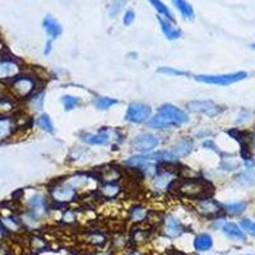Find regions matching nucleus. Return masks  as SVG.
I'll return each mask as SVG.
<instances>
[{"label": "nucleus", "instance_id": "obj_11", "mask_svg": "<svg viewBox=\"0 0 255 255\" xmlns=\"http://www.w3.org/2000/svg\"><path fill=\"white\" fill-rule=\"evenodd\" d=\"M186 108L190 113L195 114H204V115L209 116V118H215V116L220 115L223 111L221 106L215 104L213 101L209 100H195V101H190L186 104Z\"/></svg>", "mask_w": 255, "mask_h": 255}, {"label": "nucleus", "instance_id": "obj_13", "mask_svg": "<svg viewBox=\"0 0 255 255\" xmlns=\"http://www.w3.org/2000/svg\"><path fill=\"white\" fill-rule=\"evenodd\" d=\"M158 114L167 116L168 119H171L172 122L176 123L179 127L180 125L188 124V123L190 122V118H189V115L185 113V111L176 108L175 105H171V104L162 105V106L158 109Z\"/></svg>", "mask_w": 255, "mask_h": 255}, {"label": "nucleus", "instance_id": "obj_32", "mask_svg": "<svg viewBox=\"0 0 255 255\" xmlns=\"http://www.w3.org/2000/svg\"><path fill=\"white\" fill-rule=\"evenodd\" d=\"M223 207V211L230 213V215H241L245 209H247V203L245 202H236V203H229L225 204Z\"/></svg>", "mask_w": 255, "mask_h": 255}, {"label": "nucleus", "instance_id": "obj_10", "mask_svg": "<svg viewBox=\"0 0 255 255\" xmlns=\"http://www.w3.org/2000/svg\"><path fill=\"white\" fill-rule=\"evenodd\" d=\"M159 144V138L156 134L142 133L131 140V148L138 153H149Z\"/></svg>", "mask_w": 255, "mask_h": 255}, {"label": "nucleus", "instance_id": "obj_27", "mask_svg": "<svg viewBox=\"0 0 255 255\" xmlns=\"http://www.w3.org/2000/svg\"><path fill=\"white\" fill-rule=\"evenodd\" d=\"M118 104H120L119 100L113 99V97H95L93 99V106L99 110H109Z\"/></svg>", "mask_w": 255, "mask_h": 255}, {"label": "nucleus", "instance_id": "obj_1", "mask_svg": "<svg viewBox=\"0 0 255 255\" xmlns=\"http://www.w3.org/2000/svg\"><path fill=\"white\" fill-rule=\"evenodd\" d=\"M38 78L31 74H19L8 83L9 96L17 101H24L38 92Z\"/></svg>", "mask_w": 255, "mask_h": 255}, {"label": "nucleus", "instance_id": "obj_44", "mask_svg": "<svg viewBox=\"0 0 255 255\" xmlns=\"http://www.w3.org/2000/svg\"><path fill=\"white\" fill-rule=\"evenodd\" d=\"M127 255H144V254H142V253L139 252H130V253H128Z\"/></svg>", "mask_w": 255, "mask_h": 255}, {"label": "nucleus", "instance_id": "obj_19", "mask_svg": "<svg viewBox=\"0 0 255 255\" xmlns=\"http://www.w3.org/2000/svg\"><path fill=\"white\" fill-rule=\"evenodd\" d=\"M122 190H123V186L120 185L119 183L114 181V183H105L104 185L100 186L97 193H99L100 197L104 198V199L113 200L119 197Z\"/></svg>", "mask_w": 255, "mask_h": 255}, {"label": "nucleus", "instance_id": "obj_35", "mask_svg": "<svg viewBox=\"0 0 255 255\" xmlns=\"http://www.w3.org/2000/svg\"><path fill=\"white\" fill-rule=\"evenodd\" d=\"M157 73H161V74H166V76H171V77H188V72H183V70L174 69V68L170 67H162L157 69Z\"/></svg>", "mask_w": 255, "mask_h": 255}, {"label": "nucleus", "instance_id": "obj_12", "mask_svg": "<svg viewBox=\"0 0 255 255\" xmlns=\"http://www.w3.org/2000/svg\"><path fill=\"white\" fill-rule=\"evenodd\" d=\"M195 209H197L200 216L208 218H217L222 212H225L222 204L218 203L217 200H215L212 197L198 199L197 204H195Z\"/></svg>", "mask_w": 255, "mask_h": 255}, {"label": "nucleus", "instance_id": "obj_24", "mask_svg": "<svg viewBox=\"0 0 255 255\" xmlns=\"http://www.w3.org/2000/svg\"><path fill=\"white\" fill-rule=\"evenodd\" d=\"M172 4H174L175 8L179 10L180 14H181V17H183L184 19H194V8H193V5H191L190 3H188L186 0H172Z\"/></svg>", "mask_w": 255, "mask_h": 255}, {"label": "nucleus", "instance_id": "obj_7", "mask_svg": "<svg viewBox=\"0 0 255 255\" xmlns=\"http://www.w3.org/2000/svg\"><path fill=\"white\" fill-rule=\"evenodd\" d=\"M82 140L90 145H105L119 138V131L113 128H102L97 133L82 134Z\"/></svg>", "mask_w": 255, "mask_h": 255}, {"label": "nucleus", "instance_id": "obj_23", "mask_svg": "<svg viewBox=\"0 0 255 255\" xmlns=\"http://www.w3.org/2000/svg\"><path fill=\"white\" fill-rule=\"evenodd\" d=\"M149 216V211L142 204H134L129 208V220L134 223H142Z\"/></svg>", "mask_w": 255, "mask_h": 255}, {"label": "nucleus", "instance_id": "obj_33", "mask_svg": "<svg viewBox=\"0 0 255 255\" xmlns=\"http://www.w3.org/2000/svg\"><path fill=\"white\" fill-rule=\"evenodd\" d=\"M44 102H45V93L37 92L33 97L29 99V106H31L33 111H41L42 109H44Z\"/></svg>", "mask_w": 255, "mask_h": 255}, {"label": "nucleus", "instance_id": "obj_14", "mask_svg": "<svg viewBox=\"0 0 255 255\" xmlns=\"http://www.w3.org/2000/svg\"><path fill=\"white\" fill-rule=\"evenodd\" d=\"M162 231L166 238L176 239L183 235L184 227L175 216L167 215L162 220Z\"/></svg>", "mask_w": 255, "mask_h": 255}, {"label": "nucleus", "instance_id": "obj_31", "mask_svg": "<svg viewBox=\"0 0 255 255\" xmlns=\"http://www.w3.org/2000/svg\"><path fill=\"white\" fill-rule=\"evenodd\" d=\"M14 109V99L13 97H5L3 96L0 99V115H10Z\"/></svg>", "mask_w": 255, "mask_h": 255}, {"label": "nucleus", "instance_id": "obj_2", "mask_svg": "<svg viewBox=\"0 0 255 255\" xmlns=\"http://www.w3.org/2000/svg\"><path fill=\"white\" fill-rule=\"evenodd\" d=\"M177 191L181 197L190 198V199H202V198L211 197L213 193V186L204 179H188L179 183Z\"/></svg>", "mask_w": 255, "mask_h": 255}, {"label": "nucleus", "instance_id": "obj_9", "mask_svg": "<svg viewBox=\"0 0 255 255\" xmlns=\"http://www.w3.org/2000/svg\"><path fill=\"white\" fill-rule=\"evenodd\" d=\"M152 115V108L149 105L139 104V102H131L125 113V120L134 123V124H142L148 122Z\"/></svg>", "mask_w": 255, "mask_h": 255}, {"label": "nucleus", "instance_id": "obj_22", "mask_svg": "<svg viewBox=\"0 0 255 255\" xmlns=\"http://www.w3.org/2000/svg\"><path fill=\"white\" fill-rule=\"evenodd\" d=\"M222 231L223 234L227 236L231 240H236V241H244L247 240V235H245V232L243 231L239 225L234 222H226L222 226Z\"/></svg>", "mask_w": 255, "mask_h": 255}, {"label": "nucleus", "instance_id": "obj_43", "mask_svg": "<svg viewBox=\"0 0 255 255\" xmlns=\"http://www.w3.org/2000/svg\"><path fill=\"white\" fill-rule=\"evenodd\" d=\"M3 93H4V86L1 84V82H0V99L3 97Z\"/></svg>", "mask_w": 255, "mask_h": 255}, {"label": "nucleus", "instance_id": "obj_25", "mask_svg": "<svg viewBox=\"0 0 255 255\" xmlns=\"http://www.w3.org/2000/svg\"><path fill=\"white\" fill-rule=\"evenodd\" d=\"M213 248V239L209 234H199L194 239V249L199 253L208 252Z\"/></svg>", "mask_w": 255, "mask_h": 255}, {"label": "nucleus", "instance_id": "obj_37", "mask_svg": "<svg viewBox=\"0 0 255 255\" xmlns=\"http://www.w3.org/2000/svg\"><path fill=\"white\" fill-rule=\"evenodd\" d=\"M240 227H241V229H243V231H244V230H245V231H247L248 234H250V235L255 236V222L250 221L249 218H244V220H241Z\"/></svg>", "mask_w": 255, "mask_h": 255}, {"label": "nucleus", "instance_id": "obj_28", "mask_svg": "<svg viewBox=\"0 0 255 255\" xmlns=\"http://www.w3.org/2000/svg\"><path fill=\"white\" fill-rule=\"evenodd\" d=\"M61 104L64 106V110L65 111H72L74 109L79 108L82 105L81 97H77V96L72 95H65L61 97Z\"/></svg>", "mask_w": 255, "mask_h": 255}, {"label": "nucleus", "instance_id": "obj_6", "mask_svg": "<svg viewBox=\"0 0 255 255\" xmlns=\"http://www.w3.org/2000/svg\"><path fill=\"white\" fill-rule=\"evenodd\" d=\"M22 63L10 55L0 56V82H10L22 74Z\"/></svg>", "mask_w": 255, "mask_h": 255}, {"label": "nucleus", "instance_id": "obj_8", "mask_svg": "<svg viewBox=\"0 0 255 255\" xmlns=\"http://www.w3.org/2000/svg\"><path fill=\"white\" fill-rule=\"evenodd\" d=\"M176 174L172 170H170V171L168 170L159 171L158 170V172L151 179L152 191L156 194H163V193L170 190V188L176 183Z\"/></svg>", "mask_w": 255, "mask_h": 255}, {"label": "nucleus", "instance_id": "obj_40", "mask_svg": "<svg viewBox=\"0 0 255 255\" xmlns=\"http://www.w3.org/2000/svg\"><path fill=\"white\" fill-rule=\"evenodd\" d=\"M135 20V12L133 9H128L127 12L124 13V17H123V23L125 26H131Z\"/></svg>", "mask_w": 255, "mask_h": 255}, {"label": "nucleus", "instance_id": "obj_5", "mask_svg": "<svg viewBox=\"0 0 255 255\" xmlns=\"http://www.w3.org/2000/svg\"><path fill=\"white\" fill-rule=\"evenodd\" d=\"M248 77L247 72H236L229 73V74H216V76H209V74H200L195 77V81L206 84H216V86H230V84L238 83Z\"/></svg>", "mask_w": 255, "mask_h": 255}, {"label": "nucleus", "instance_id": "obj_34", "mask_svg": "<svg viewBox=\"0 0 255 255\" xmlns=\"http://www.w3.org/2000/svg\"><path fill=\"white\" fill-rule=\"evenodd\" d=\"M119 177H120L119 168H114V167L104 168V172H102L101 175V179H104L106 183H114V181H118Z\"/></svg>", "mask_w": 255, "mask_h": 255}, {"label": "nucleus", "instance_id": "obj_18", "mask_svg": "<svg viewBox=\"0 0 255 255\" xmlns=\"http://www.w3.org/2000/svg\"><path fill=\"white\" fill-rule=\"evenodd\" d=\"M42 27H44L45 32H46L47 37L49 40L54 41L55 38H58L59 36L61 35V32H63V28H61L60 23H59L58 20L55 18L52 17L51 14H47L46 17L42 19Z\"/></svg>", "mask_w": 255, "mask_h": 255}, {"label": "nucleus", "instance_id": "obj_15", "mask_svg": "<svg viewBox=\"0 0 255 255\" xmlns=\"http://www.w3.org/2000/svg\"><path fill=\"white\" fill-rule=\"evenodd\" d=\"M17 120L12 115H0V143L10 139L17 131Z\"/></svg>", "mask_w": 255, "mask_h": 255}, {"label": "nucleus", "instance_id": "obj_42", "mask_svg": "<svg viewBox=\"0 0 255 255\" xmlns=\"http://www.w3.org/2000/svg\"><path fill=\"white\" fill-rule=\"evenodd\" d=\"M5 235H6V231L4 230V227L0 225V241H3V239L5 238Z\"/></svg>", "mask_w": 255, "mask_h": 255}, {"label": "nucleus", "instance_id": "obj_29", "mask_svg": "<svg viewBox=\"0 0 255 255\" xmlns=\"http://www.w3.org/2000/svg\"><path fill=\"white\" fill-rule=\"evenodd\" d=\"M151 161H149V157H148V154H138V156H133L130 157V158L125 159V165L129 166V167H139L142 168L143 166L147 165V163H149Z\"/></svg>", "mask_w": 255, "mask_h": 255}, {"label": "nucleus", "instance_id": "obj_36", "mask_svg": "<svg viewBox=\"0 0 255 255\" xmlns=\"http://www.w3.org/2000/svg\"><path fill=\"white\" fill-rule=\"evenodd\" d=\"M88 243L92 244V245H96V247H101V245H104L106 243V238L104 235H101V234H99V232H96V234H91L88 236Z\"/></svg>", "mask_w": 255, "mask_h": 255}, {"label": "nucleus", "instance_id": "obj_17", "mask_svg": "<svg viewBox=\"0 0 255 255\" xmlns=\"http://www.w3.org/2000/svg\"><path fill=\"white\" fill-rule=\"evenodd\" d=\"M0 225L4 227L6 234L8 232L9 234H18V232H20V230L23 229L20 218L18 216L13 215V213L0 216Z\"/></svg>", "mask_w": 255, "mask_h": 255}, {"label": "nucleus", "instance_id": "obj_4", "mask_svg": "<svg viewBox=\"0 0 255 255\" xmlns=\"http://www.w3.org/2000/svg\"><path fill=\"white\" fill-rule=\"evenodd\" d=\"M78 197V190L73 185H70L67 180L58 181L55 185L50 186L49 198L58 204L72 203Z\"/></svg>", "mask_w": 255, "mask_h": 255}, {"label": "nucleus", "instance_id": "obj_38", "mask_svg": "<svg viewBox=\"0 0 255 255\" xmlns=\"http://www.w3.org/2000/svg\"><path fill=\"white\" fill-rule=\"evenodd\" d=\"M61 220H63L64 223L72 225V223H74L77 221V213L73 209H67V211L63 212Z\"/></svg>", "mask_w": 255, "mask_h": 255}, {"label": "nucleus", "instance_id": "obj_26", "mask_svg": "<svg viewBox=\"0 0 255 255\" xmlns=\"http://www.w3.org/2000/svg\"><path fill=\"white\" fill-rule=\"evenodd\" d=\"M148 1H149V4H151V5L156 9L157 13H158V15H162V17H165V18H167V19L175 22L174 14H172V12L170 10V8H168V6L163 3L162 0H148Z\"/></svg>", "mask_w": 255, "mask_h": 255}, {"label": "nucleus", "instance_id": "obj_30", "mask_svg": "<svg viewBox=\"0 0 255 255\" xmlns=\"http://www.w3.org/2000/svg\"><path fill=\"white\" fill-rule=\"evenodd\" d=\"M36 124L38 125V128H41L42 130L46 131V133L52 134L54 133V124H52L51 119H50V116L47 114H41L40 116H37V119H36Z\"/></svg>", "mask_w": 255, "mask_h": 255}, {"label": "nucleus", "instance_id": "obj_46", "mask_svg": "<svg viewBox=\"0 0 255 255\" xmlns=\"http://www.w3.org/2000/svg\"><path fill=\"white\" fill-rule=\"evenodd\" d=\"M254 144H255V135H254Z\"/></svg>", "mask_w": 255, "mask_h": 255}, {"label": "nucleus", "instance_id": "obj_20", "mask_svg": "<svg viewBox=\"0 0 255 255\" xmlns=\"http://www.w3.org/2000/svg\"><path fill=\"white\" fill-rule=\"evenodd\" d=\"M194 148V142L190 138H181L177 140L172 147L171 152L176 156V158H183V157L189 156L193 152Z\"/></svg>", "mask_w": 255, "mask_h": 255}, {"label": "nucleus", "instance_id": "obj_39", "mask_svg": "<svg viewBox=\"0 0 255 255\" xmlns=\"http://www.w3.org/2000/svg\"><path fill=\"white\" fill-rule=\"evenodd\" d=\"M31 247L33 250H40V249H44L46 247V241L44 239L41 238V236H32L31 238Z\"/></svg>", "mask_w": 255, "mask_h": 255}, {"label": "nucleus", "instance_id": "obj_3", "mask_svg": "<svg viewBox=\"0 0 255 255\" xmlns=\"http://www.w3.org/2000/svg\"><path fill=\"white\" fill-rule=\"evenodd\" d=\"M49 198L40 191L32 193L26 200V212L37 221H42L49 216Z\"/></svg>", "mask_w": 255, "mask_h": 255}, {"label": "nucleus", "instance_id": "obj_41", "mask_svg": "<svg viewBox=\"0 0 255 255\" xmlns=\"http://www.w3.org/2000/svg\"><path fill=\"white\" fill-rule=\"evenodd\" d=\"M51 50H52V41L49 40V41H47V42H46V45H45L44 55H45V56L50 55V52H51Z\"/></svg>", "mask_w": 255, "mask_h": 255}, {"label": "nucleus", "instance_id": "obj_45", "mask_svg": "<svg viewBox=\"0 0 255 255\" xmlns=\"http://www.w3.org/2000/svg\"><path fill=\"white\" fill-rule=\"evenodd\" d=\"M250 47H252L253 50H255V44H252V45H250Z\"/></svg>", "mask_w": 255, "mask_h": 255}, {"label": "nucleus", "instance_id": "obj_16", "mask_svg": "<svg viewBox=\"0 0 255 255\" xmlns=\"http://www.w3.org/2000/svg\"><path fill=\"white\" fill-rule=\"evenodd\" d=\"M157 20H158V23L159 26H161L163 35L166 36L167 40L174 41L181 37V29L177 28V27L175 26V22L162 17V15H157Z\"/></svg>", "mask_w": 255, "mask_h": 255}, {"label": "nucleus", "instance_id": "obj_21", "mask_svg": "<svg viewBox=\"0 0 255 255\" xmlns=\"http://www.w3.org/2000/svg\"><path fill=\"white\" fill-rule=\"evenodd\" d=\"M147 125L149 128H153V129H175L179 125L175 122H172L171 119H168L167 116L161 115V114H157V115L152 116L151 119L147 122Z\"/></svg>", "mask_w": 255, "mask_h": 255}]
</instances>
